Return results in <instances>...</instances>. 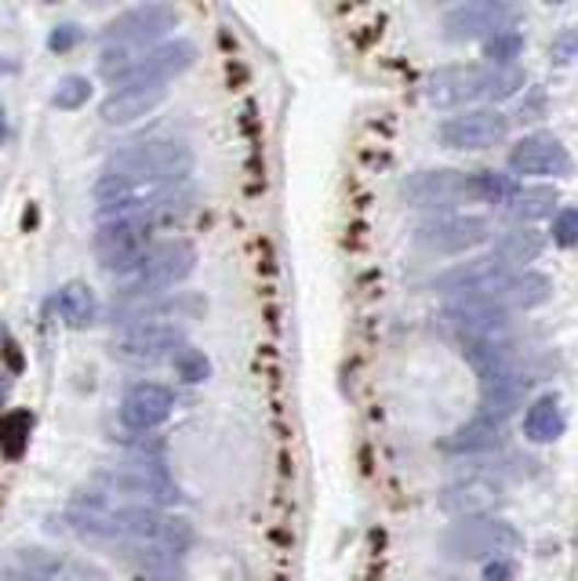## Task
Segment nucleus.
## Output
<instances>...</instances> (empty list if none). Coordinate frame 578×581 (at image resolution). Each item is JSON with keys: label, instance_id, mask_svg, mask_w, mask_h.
I'll list each match as a JSON object with an SVG mask.
<instances>
[{"label": "nucleus", "instance_id": "obj_20", "mask_svg": "<svg viewBox=\"0 0 578 581\" xmlns=\"http://www.w3.org/2000/svg\"><path fill=\"white\" fill-rule=\"evenodd\" d=\"M448 321L459 327L466 341H484L498 338V332H506L509 310L495 299H477V302H455L448 310Z\"/></svg>", "mask_w": 578, "mask_h": 581}, {"label": "nucleus", "instance_id": "obj_32", "mask_svg": "<svg viewBox=\"0 0 578 581\" xmlns=\"http://www.w3.org/2000/svg\"><path fill=\"white\" fill-rule=\"evenodd\" d=\"M550 233H553V241H557V247L564 251L578 247V204H568V208H560L553 214Z\"/></svg>", "mask_w": 578, "mask_h": 581}, {"label": "nucleus", "instance_id": "obj_8", "mask_svg": "<svg viewBox=\"0 0 578 581\" xmlns=\"http://www.w3.org/2000/svg\"><path fill=\"white\" fill-rule=\"evenodd\" d=\"M150 244H153V225H146L142 219H131V214H109V219H102L92 241L102 269L128 272V277L139 269Z\"/></svg>", "mask_w": 578, "mask_h": 581}, {"label": "nucleus", "instance_id": "obj_23", "mask_svg": "<svg viewBox=\"0 0 578 581\" xmlns=\"http://www.w3.org/2000/svg\"><path fill=\"white\" fill-rule=\"evenodd\" d=\"M498 443H502V426L492 418H470L466 426H459L451 437L444 440V451L451 454H487V451H495Z\"/></svg>", "mask_w": 578, "mask_h": 581}, {"label": "nucleus", "instance_id": "obj_33", "mask_svg": "<svg viewBox=\"0 0 578 581\" xmlns=\"http://www.w3.org/2000/svg\"><path fill=\"white\" fill-rule=\"evenodd\" d=\"M84 40V30L81 26H77V22H66V26H55L51 30V37H48V48L51 51H73L77 48V44H81Z\"/></svg>", "mask_w": 578, "mask_h": 581}, {"label": "nucleus", "instance_id": "obj_4", "mask_svg": "<svg viewBox=\"0 0 578 581\" xmlns=\"http://www.w3.org/2000/svg\"><path fill=\"white\" fill-rule=\"evenodd\" d=\"M175 22L178 15L172 4H139V8L120 11V15L102 30V62H99L102 77L113 81L120 70H128L139 48L150 51L157 44H164L167 30H175Z\"/></svg>", "mask_w": 578, "mask_h": 581}, {"label": "nucleus", "instance_id": "obj_5", "mask_svg": "<svg viewBox=\"0 0 578 581\" xmlns=\"http://www.w3.org/2000/svg\"><path fill=\"white\" fill-rule=\"evenodd\" d=\"M517 545H520V531L513 527V523H506L498 516L455 520L444 534H440V553L459 563L506 560V553H513Z\"/></svg>", "mask_w": 578, "mask_h": 581}, {"label": "nucleus", "instance_id": "obj_22", "mask_svg": "<svg viewBox=\"0 0 578 581\" xmlns=\"http://www.w3.org/2000/svg\"><path fill=\"white\" fill-rule=\"evenodd\" d=\"M542 244H546V241H542L539 230H528V225H520V230H506L502 236H498L492 258L502 262L506 269L524 272L531 262L542 255Z\"/></svg>", "mask_w": 578, "mask_h": 581}, {"label": "nucleus", "instance_id": "obj_2", "mask_svg": "<svg viewBox=\"0 0 578 581\" xmlns=\"http://www.w3.org/2000/svg\"><path fill=\"white\" fill-rule=\"evenodd\" d=\"M77 531L88 534V538L128 542L135 549H157V553H183L193 542L189 520L172 516V512H164V509H150V506L84 512V516H77Z\"/></svg>", "mask_w": 578, "mask_h": 581}, {"label": "nucleus", "instance_id": "obj_19", "mask_svg": "<svg viewBox=\"0 0 578 581\" xmlns=\"http://www.w3.org/2000/svg\"><path fill=\"white\" fill-rule=\"evenodd\" d=\"M167 88H128V91H109L99 106V120L109 128H124L142 117H150L157 106H164Z\"/></svg>", "mask_w": 578, "mask_h": 581}, {"label": "nucleus", "instance_id": "obj_30", "mask_svg": "<svg viewBox=\"0 0 578 581\" xmlns=\"http://www.w3.org/2000/svg\"><path fill=\"white\" fill-rule=\"evenodd\" d=\"M88 98H92V81H88V77H77V73L62 77L59 88H55V95H51L55 109H81Z\"/></svg>", "mask_w": 578, "mask_h": 581}, {"label": "nucleus", "instance_id": "obj_14", "mask_svg": "<svg viewBox=\"0 0 578 581\" xmlns=\"http://www.w3.org/2000/svg\"><path fill=\"white\" fill-rule=\"evenodd\" d=\"M509 171L524 178H571L575 175V161L571 153L564 150V142L550 131H531L524 139H517L509 146Z\"/></svg>", "mask_w": 578, "mask_h": 581}, {"label": "nucleus", "instance_id": "obj_21", "mask_svg": "<svg viewBox=\"0 0 578 581\" xmlns=\"http://www.w3.org/2000/svg\"><path fill=\"white\" fill-rule=\"evenodd\" d=\"M528 396V379L524 374H502V379H484L481 382V415L492 421H502L524 407Z\"/></svg>", "mask_w": 578, "mask_h": 581}, {"label": "nucleus", "instance_id": "obj_31", "mask_svg": "<svg viewBox=\"0 0 578 581\" xmlns=\"http://www.w3.org/2000/svg\"><path fill=\"white\" fill-rule=\"evenodd\" d=\"M175 363V371L183 374V382H189V385H197V382H204L211 374V363H208V357H204L200 349H193V346H183L178 349V357L172 360Z\"/></svg>", "mask_w": 578, "mask_h": 581}, {"label": "nucleus", "instance_id": "obj_26", "mask_svg": "<svg viewBox=\"0 0 578 581\" xmlns=\"http://www.w3.org/2000/svg\"><path fill=\"white\" fill-rule=\"evenodd\" d=\"M59 316H62L66 327H73V332H84V327H92L95 316H99L95 291L88 288L84 280H70L59 291Z\"/></svg>", "mask_w": 578, "mask_h": 581}, {"label": "nucleus", "instance_id": "obj_25", "mask_svg": "<svg viewBox=\"0 0 578 581\" xmlns=\"http://www.w3.org/2000/svg\"><path fill=\"white\" fill-rule=\"evenodd\" d=\"M560 211V193L550 182H535V186H520L517 197L509 200V214L520 222H542Z\"/></svg>", "mask_w": 578, "mask_h": 581}, {"label": "nucleus", "instance_id": "obj_10", "mask_svg": "<svg viewBox=\"0 0 578 581\" xmlns=\"http://www.w3.org/2000/svg\"><path fill=\"white\" fill-rule=\"evenodd\" d=\"M509 280H513V269H506L498 258L484 255V258L459 262V266H448L434 280V288L440 294H451L455 302H477V299L502 302Z\"/></svg>", "mask_w": 578, "mask_h": 581}, {"label": "nucleus", "instance_id": "obj_3", "mask_svg": "<svg viewBox=\"0 0 578 581\" xmlns=\"http://www.w3.org/2000/svg\"><path fill=\"white\" fill-rule=\"evenodd\" d=\"M528 84V73L520 66H509V70H495V66L484 62H459V66H440L426 77V98L429 106L437 109H459V106H473V102H506L520 95Z\"/></svg>", "mask_w": 578, "mask_h": 581}, {"label": "nucleus", "instance_id": "obj_16", "mask_svg": "<svg viewBox=\"0 0 578 581\" xmlns=\"http://www.w3.org/2000/svg\"><path fill=\"white\" fill-rule=\"evenodd\" d=\"M186 346V332L178 324L167 321H150V324H135L117 338V357L128 363H167L178 357V349Z\"/></svg>", "mask_w": 578, "mask_h": 581}, {"label": "nucleus", "instance_id": "obj_15", "mask_svg": "<svg viewBox=\"0 0 578 581\" xmlns=\"http://www.w3.org/2000/svg\"><path fill=\"white\" fill-rule=\"evenodd\" d=\"M492 236V222L484 214H437V219L423 222L415 230V241L437 251V255H462V251L481 247Z\"/></svg>", "mask_w": 578, "mask_h": 581}, {"label": "nucleus", "instance_id": "obj_18", "mask_svg": "<svg viewBox=\"0 0 578 581\" xmlns=\"http://www.w3.org/2000/svg\"><path fill=\"white\" fill-rule=\"evenodd\" d=\"M498 506H502V491L492 480H484V476H466V480H455L440 491V509L459 520L495 516Z\"/></svg>", "mask_w": 578, "mask_h": 581}, {"label": "nucleus", "instance_id": "obj_7", "mask_svg": "<svg viewBox=\"0 0 578 581\" xmlns=\"http://www.w3.org/2000/svg\"><path fill=\"white\" fill-rule=\"evenodd\" d=\"M193 269H197V247L189 241H183V236L153 241L150 251L142 255L139 269L131 272L128 291L120 294H167V288L183 283Z\"/></svg>", "mask_w": 578, "mask_h": 581}, {"label": "nucleus", "instance_id": "obj_11", "mask_svg": "<svg viewBox=\"0 0 578 581\" xmlns=\"http://www.w3.org/2000/svg\"><path fill=\"white\" fill-rule=\"evenodd\" d=\"M401 193L415 211L455 214L462 204L470 200V175L466 171H455V167L415 171V175L401 186Z\"/></svg>", "mask_w": 578, "mask_h": 581}, {"label": "nucleus", "instance_id": "obj_6", "mask_svg": "<svg viewBox=\"0 0 578 581\" xmlns=\"http://www.w3.org/2000/svg\"><path fill=\"white\" fill-rule=\"evenodd\" d=\"M95 484L106 495L131 498V501H139V506H150V509H167V506H175V501H178V487L172 480V473H167L161 462L109 465L106 473L95 476Z\"/></svg>", "mask_w": 578, "mask_h": 581}, {"label": "nucleus", "instance_id": "obj_17", "mask_svg": "<svg viewBox=\"0 0 578 581\" xmlns=\"http://www.w3.org/2000/svg\"><path fill=\"white\" fill-rule=\"evenodd\" d=\"M175 411V393L164 382H139L124 393L120 400V421L135 432L161 429Z\"/></svg>", "mask_w": 578, "mask_h": 581}, {"label": "nucleus", "instance_id": "obj_1", "mask_svg": "<svg viewBox=\"0 0 578 581\" xmlns=\"http://www.w3.org/2000/svg\"><path fill=\"white\" fill-rule=\"evenodd\" d=\"M193 171V150L175 139H150L128 150H117L95 182L99 211H113L120 204L146 200L153 193L183 186Z\"/></svg>", "mask_w": 578, "mask_h": 581}, {"label": "nucleus", "instance_id": "obj_28", "mask_svg": "<svg viewBox=\"0 0 578 581\" xmlns=\"http://www.w3.org/2000/svg\"><path fill=\"white\" fill-rule=\"evenodd\" d=\"M517 178L506 175V171L495 167H481L470 175V200H484V204H502L509 208V200L517 197Z\"/></svg>", "mask_w": 578, "mask_h": 581}, {"label": "nucleus", "instance_id": "obj_37", "mask_svg": "<svg viewBox=\"0 0 578 581\" xmlns=\"http://www.w3.org/2000/svg\"><path fill=\"white\" fill-rule=\"evenodd\" d=\"M8 581H48V578H37V574H26V571H22V574H15V578H8Z\"/></svg>", "mask_w": 578, "mask_h": 581}, {"label": "nucleus", "instance_id": "obj_29", "mask_svg": "<svg viewBox=\"0 0 578 581\" xmlns=\"http://www.w3.org/2000/svg\"><path fill=\"white\" fill-rule=\"evenodd\" d=\"M520 51H524V37H520V30H502V33H495V37L484 40V66L509 70V66H517Z\"/></svg>", "mask_w": 578, "mask_h": 581}, {"label": "nucleus", "instance_id": "obj_13", "mask_svg": "<svg viewBox=\"0 0 578 581\" xmlns=\"http://www.w3.org/2000/svg\"><path fill=\"white\" fill-rule=\"evenodd\" d=\"M440 146L462 153H477L492 150V146L506 142L509 135V117L495 106H477V109H462L455 117H448L440 124Z\"/></svg>", "mask_w": 578, "mask_h": 581}, {"label": "nucleus", "instance_id": "obj_34", "mask_svg": "<svg viewBox=\"0 0 578 581\" xmlns=\"http://www.w3.org/2000/svg\"><path fill=\"white\" fill-rule=\"evenodd\" d=\"M553 59L557 62H575L578 59V33H560L553 44Z\"/></svg>", "mask_w": 578, "mask_h": 581}, {"label": "nucleus", "instance_id": "obj_12", "mask_svg": "<svg viewBox=\"0 0 578 581\" xmlns=\"http://www.w3.org/2000/svg\"><path fill=\"white\" fill-rule=\"evenodd\" d=\"M520 19V8L502 4V0H470V4H455L444 11L440 19V30H444V40H487L502 30H513V22Z\"/></svg>", "mask_w": 578, "mask_h": 581}, {"label": "nucleus", "instance_id": "obj_27", "mask_svg": "<svg viewBox=\"0 0 578 581\" xmlns=\"http://www.w3.org/2000/svg\"><path fill=\"white\" fill-rule=\"evenodd\" d=\"M550 291H553V280L546 272H535V269L513 272V280H509V288L502 294V305L506 310H539L542 302H550Z\"/></svg>", "mask_w": 578, "mask_h": 581}, {"label": "nucleus", "instance_id": "obj_9", "mask_svg": "<svg viewBox=\"0 0 578 581\" xmlns=\"http://www.w3.org/2000/svg\"><path fill=\"white\" fill-rule=\"evenodd\" d=\"M197 62V48L193 40H164L150 51H139L131 59L128 70H120L113 77V91H128V88H167L175 77H183L189 66Z\"/></svg>", "mask_w": 578, "mask_h": 581}, {"label": "nucleus", "instance_id": "obj_35", "mask_svg": "<svg viewBox=\"0 0 578 581\" xmlns=\"http://www.w3.org/2000/svg\"><path fill=\"white\" fill-rule=\"evenodd\" d=\"M509 578H513V563H509V560L484 563V581H509Z\"/></svg>", "mask_w": 578, "mask_h": 581}, {"label": "nucleus", "instance_id": "obj_36", "mask_svg": "<svg viewBox=\"0 0 578 581\" xmlns=\"http://www.w3.org/2000/svg\"><path fill=\"white\" fill-rule=\"evenodd\" d=\"M4 139H8V109L0 106V146H4Z\"/></svg>", "mask_w": 578, "mask_h": 581}, {"label": "nucleus", "instance_id": "obj_38", "mask_svg": "<svg viewBox=\"0 0 578 581\" xmlns=\"http://www.w3.org/2000/svg\"><path fill=\"white\" fill-rule=\"evenodd\" d=\"M4 393H8V379L0 374V404H4Z\"/></svg>", "mask_w": 578, "mask_h": 581}, {"label": "nucleus", "instance_id": "obj_24", "mask_svg": "<svg viewBox=\"0 0 578 581\" xmlns=\"http://www.w3.org/2000/svg\"><path fill=\"white\" fill-rule=\"evenodd\" d=\"M564 407L557 396H539L524 411V437L531 443H557L564 437Z\"/></svg>", "mask_w": 578, "mask_h": 581}]
</instances>
